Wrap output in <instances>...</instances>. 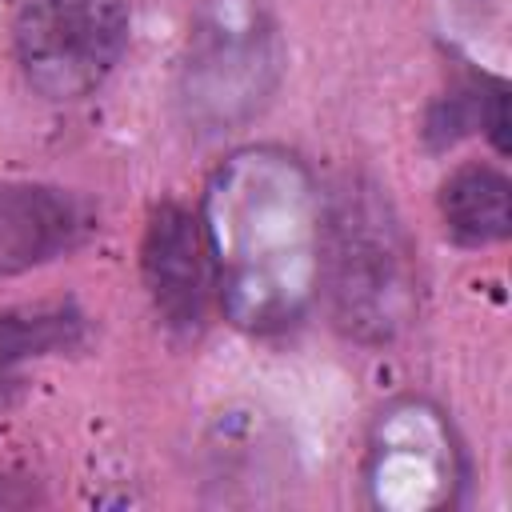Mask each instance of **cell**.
Masks as SVG:
<instances>
[{
  "label": "cell",
  "instance_id": "2",
  "mask_svg": "<svg viewBox=\"0 0 512 512\" xmlns=\"http://www.w3.org/2000/svg\"><path fill=\"white\" fill-rule=\"evenodd\" d=\"M124 40V0H20L12 20L16 60L48 100H80L104 84Z\"/></svg>",
  "mask_w": 512,
  "mask_h": 512
},
{
  "label": "cell",
  "instance_id": "4",
  "mask_svg": "<svg viewBox=\"0 0 512 512\" xmlns=\"http://www.w3.org/2000/svg\"><path fill=\"white\" fill-rule=\"evenodd\" d=\"M72 232L76 212L52 188H0V272L48 260Z\"/></svg>",
  "mask_w": 512,
  "mask_h": 512
},
{
  "label": "cell",
  "instance_id": "5",
  "mask_svg": "<svg viewBox=\"0 0 512 512\" xmlns=\"http://www.w3.org/2000/svg\"><path fill=\"white\" fill-rule=\"evenodd\" d=\"M440 212L456 240L492 244L512 228V188L492 168H460L440 192Z\"/></svg>",
  "mask_w": 512,
  "mask_h": 512
},
{
  "label": "cell",
  "instance_id": "7",
  "mask_svg": "<svg viewBox=\"0 0 512 512\" xmlns=\"http://www.w3.org/2000/svg\"><path fill=\"white\" fill-rule=\"evenodd\" d=\"M4 392H8V388H4V380H0V408L8 404V396H4Z\"/></svg>",
  "mask_w": 512,
  "mask_h": 512
},
{
  "label": "cell",
  "instance_id": "3",
  "mask_svg": "<svg viewBox=\"0 0 512 512\" xmlns=\"http://www.w3.org/2000/svg\"><path fill=\"white\" fill-rule=\"evenodd\" d=\"M144 280L160 308V316L172 328H200L212 268H208V244L192 212L164 204L144 240Z\"/></svg>",
  "mask_w": 512,
  "mask_h": 512
},
{
  "label": "cell",
  "instance_id": "6",
  "mask_svg": "<svg viewBox=\"0 0 512 512\" xmlns=\"http://www.w3.org/2000/svg\"><path fill=\"white\" fill-rule=\"evenodd\" d=\"M72 328H76V316H68L64 308H36V312L4 308L0 312V364L60 348L72 340Z\"/></svg>",
  "mask_w": 512,
  "mask_h": 512
},
{
  "label": "cell",
  "instance_id": "1",
  "mask_svg": "<svg viewBox=\"0 0 512 512\" xmlns=\"http://www.w3.org/2000/svg\"><path fill=\"white\" fill-rule=\"evenodd\" d=\"M320 224V264L328 268L340 324L356 336H388L392 328H400L408 316V252L376 188L348 184L328 204V216H320Z\"/></svg>",
  "mask_w": 512,
  "mask_h": 512
}]
</instances>
